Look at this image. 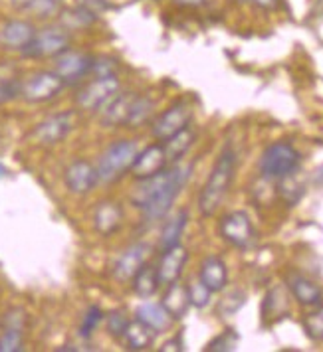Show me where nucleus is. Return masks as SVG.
<instances>
[{"mask_svg":"<svg viewBox=\"0 0 323 352\" xmlns=\"http://www.w3.org/2000/svg\"><path fill=\"white\" fill-rule=\"evenodd\" d=\"M167 166H169V160H167V155H165L163 143L147 144L145 148H139L129 175L135 180H143V178H149V176L159 175Z\"/></svg>","mask_w":323,"mask_h":352,"instance_id":"obj_14","label":"nucleus"},{"mask_svg":"<svg viewBox=\"0 0 323 352\" xmlns=\"http://www.w3.org/2000/svg\"><path fill=\"white\" fill-rule=\"evenodd\" d=\"M131 289L143 301L145 299H153L159 293V289H161V279H159V273H157V265L145 263L139 272L133 275Z\"/></svg>","mask_w":323,"mask_h":352,"instance_id":"obj_25","label":"nucleus"},{"mask_svg":"<svg viewBox=\"0 0 323 352\" xmlns=\"http://www.w3.org/2000/svg\"><path fill=\"white\" fill-rule=\"evenodd\" d=\"M123 224V208L114 200H103L94 210V228L99 236L110 238Z\"/></svg>","mask_w":323,"mask_h":352,"instance_id":"obj_19","label":"nucleus"},{"mask_svg":"<svg viewBox=\"0 0 323 352\" xmlns=\"http://www.w3.org/2000/svg\"><path fill=\"white\" fill-rule=\"evenodd\" d=\"M238 340H240V336L238 333L234 331V329H227V331H222L218 336H214L212 340H210L209 344H207V352H230V351H236V346H238Z\"/></svg>","mask_w":323,"mask_h":352,"instance_id":"obj_35","label":"nucleus"},{"mask_svg":"<svg viewBox=\"0 0 323 352\" xmlns=\"http://www.w3.org/2000/svg\"><path fill=\"white\" fill-rule=\"evenodd\" d=\"M311 182H313L317 188H323V164H320V166L313 170V175H311Z\"/></svg>","mask_w":323,"mask_h":352,"instance_id":"obj_43","label":"nucleus"},{"mask_svg":"<svg viewBox=\"0 0 323 352\" xmlns=\"http://www.w3.org/2000/svg\"><path fill=\"white\" fill-rule=\"evenodd\" d=\"M4 176H8V168L0 162V178H4Z\"/></svg>","mask_w":323,"mask_h":352,"instance_id":"obj_47","label":"nucleus"},{"mask_svg":"<svg viewBox=\"0 0 323 352\" xmlns=\"http://www.w3.org/2000/svg\"><path fill=\"white\" fill-rule=\"evenodd\" d=\"M286 287L290 289L291 297L302 307H317L320 303H323V289L304 273H288Z\"/></svg>","mask_w":323,"mask_h":352,"instance_id":"obj_17","label":"nucleus"},{"mask_svg":"<svg viewBox=\"0 0 323 352\" xmlns=\"http://www.w3.org/2000/svg\"><path fill=\"white\" fill-rule=\"evenodd\" d=\"M304 329L306 335L315 340V342H323V303L317 305L315 311H311L304 319Z\"/></svg>","mask_w":323,"mask_h":352,"instance_id":"obj_37","label":"nucleus"},{"mask_svg":"<svg viewBox=\"0 0 323 352\" xmlns=\"http://www.w3.org/2000/svg\"><path fill=\"white\" fill-rule=\"evenodd\" d=\"M191 121H193V105L187 99H178L169 109H165L159 117L153 119L151 135L157 141H165L178 131L189 127Z\"/></svg>","mask_w":323,"mask_h":352,"instance_id":"obj_9","label":"nucleus"},{"mask_svg":"<svg viewBox=\"0 0 323 352\" xmlns=\"http://www.w3.org/2000/svg\"><path fill=\"white\" fill-rule=\"evenodd\" d=\"M139 144L135 139H119L112 143L97 160L96 168L99 184H115L125 175H129L131 166L137 159Z\"/></svg>","mask_w":323,"mask_h":352,"instance_id":"obj_3","label":"nucleus"},{"mask_svg":"<svg viewBox=\"0 0 323 352\" xmlns=\"http://www.w3.org/2000/svg\"><path fill=\"white\" fill-rule=\"evenodd\" d=\"M135 91H119L117 96L99 111V123L103 129H119L125 127L127 117H129L131 105L135 99Z\"/></svg>","mask_w":323,"mask_h":352,"instance_id":"obj_18","label":"nucleus"},{"mask_svg":"<svg viewBox=\"0 0 323 352\" xmlns=\"http://www.w3.org/2000/svg\"><path fill=\"white\" fill-rule=\"evenodd\" d=\"M119 64L112 56H94L92 64V76L94 78H105V76H117Z\"/></svg>","mask_w":323,"mask_h":352,"instance_id":"obj_40","label":"nucleus"},{"mask_svg":"<svg viewBox=\"0 0 323 352\" xmlns=\"http://www.w3.org/2000/svg\"><path fill=\"white\" fill-rule=\"evenodd\" d=\"M119 91H121V83L117 80V76L94 78L78 89L76 105L83 111L99 113Z\"/></svg>","mask_w":323,"mask_h":352,"instance_id":"obj_6","label":"nucleus"},{"mask_svg":"<svg viewBox=\"0 0 323 352\" xmlns=\"http://www.w3.org/2000/svg\"><path fill=\"white\" fill-rule=\"evenodd\" d=\"M92 64L94 56L70 48L54 58V72L62 78L65 85H80L87 76H92Z\"/></svg>","mask_w":323,"mask_h":352,"instance_id":"obj_11","label":"nucleus"},{"mask_svg":"<svg viewBox=\"0 0 323 352\" xmlns=\"http://www.w3.org/2000/svg\"><path fill=\"white\" fill-rule=\"evenodd\" d=\"M238 2H246V0H238Z\"/></svg>","mask_w":323,"mask_h":352,"instance_id":"obj_48","label":"nucleus"},{"mask_svg":"<svg viewBox=\"0 0 323 352\" xmlns=\"http://www.w3.org/2000/svg\"><path fill=\"white\" fill-rule=\"evenodd\" d=\"M288 313V295L284 287H274L266 293V299L262 303V319L266 322H274L282 319Z\"/></svg>","mask_w":323,"mask_h":352,"instance_id":"obj_28","label":"nucleus"},{"mask_svg":"<svg viewBox=\"0 0 323 352\" xmlns=\"http://www.w3.org/2000/svg\"><path fill=\"white\" fill-rule=\"evenodd\" d=\"M64 87L65 83L54 69H42L22 81L20 97L26 103H46L60 96Z\"/></svg>","mask_w":323,"mask_h":352,"instance_id":"obj_7","label":"nucleus"},{"mask_svg":"<svg viewBox=\"0 0 323 352\" xmlns=\"http://www.w3.org/2000/svg\"><path fill=\"white\" fill-rule=\"evenodd\" d=\"M74 4H80V6H83V8H87V10L96 12L97 16L110 8V2H107V0H74Z\"/></svg>","mask_w":323,"mask_h":352,"instance_id":"obj_41","label":"nucleus"},{"mask_svg":"<svg viewBox=\"0 0 323 352\" xmlns=\"http://www.w3.org/2000/svg\"><path fill=\"white\" fill-rule=\"evenodd\" d=\"M187 261H189V250L183 243H177V245L161 252V259L157 263L161 285H171V283L178 281L185 272Z\"/></svg>","mask_w":323,"mask_h":352,"instance_id":"obj_16","label":"nucleus"},{"mask_svg":"<svg viewBox=\"0 0 323 352\" xmlns=\"http://www.w3.org/2000/svg\"><path fill=\"white\" fill-rule=\"evenodd\" d=\"M175 4L178 6H185V8H198V6H202L207 0H173Z\"/></svg>","mask_w":323,"mask_h":352,"instance_id":"obj_44","label":"nucleus"},{"mask_svg":"<svg viewBox=\"0 0 323 352\" xmlns=\"http://www.w3.org/2000/svg\"><path fill=\"white\" fill-rule=\"evenodd\" d=\"M220 238L236 250H248L254 243V226L244 210L228 212L218 224Z\"/></svg>","mask_w":323,"mask_h":352,"instance_id":"obj_10","label":"nucleus"},{"mask_svg":"<svg viewBox=\"0 0 323 352\" xmlns=\"http://www.w3.org/2000/svg\"><path fill=\"white\" fill-rule=\"evenodd\" d=\"M302 164V153L288 141L268 144L258 160V173L264 180L278 182L286 176L295 175Z\"/></svg>","mask_w":323,"mask_h":352,"instance_id":"obj_4","label":"nucleus"},{"mask_svg":"<svg viewBox=\"0 0 323 352\" xmlns=\"http://www.w3.org/2000/svg\"><path fill=\"white\" fill-rule=\"evenodd\" d=\"M20 89H22V80H18L17 76H2L0 78V105L18 99Z\"/></svg>","mask_w":323,"mask_h":352,"instance_id":"obj_39","label":"nucleus"},{"mask_svg":"<svg viewBox=\"0 0 323 352\" xmlns=\"http://www.w3.org/2000/svg\"><path fill=\"white\" fill-rule=\"evenodd\" d=\"M10 4H12L17 10H28L30 4H32V0H10Z\"/></svg>","mask_w":323,"mask_h":352,"instance_id":"obj_45","label":"nucleus"},{"mask_svg":"<svg viewBox=\"0 0 323 352\" xmlns=\"http://www.w3.org/2000/svg\"><path fill=\"white\" fill-rule=\"evenodd\" d=\"M36 36V26L30 20L14 18L2 24L0 28V46L10 52H22Z\"/></svg>","mask_w":323,"mask_h":352,"instance_id":"obj_15","label":"nucleus"},{"mask_svg":"<svg viewBox=\"0 0 323 352\" xmlns=\"http://www.w3.org/2000/svg\"><path fill=\"white\" fill-rule=\"evenodd\" d=\"M155 338H157V333H155L153 329H149L145 322L135 319L127 324V329H125L121 340L125 342V346H127L129 351L143 352L149 351V349H153Z\"/></svg>","mask_w":323,"mask_h":352,"instance_id":"obj_26","label":"nucleus"},{"mask_svg":"<svg viewBox=\"0 0 323 352\" xmlns=\"http://www.w3.org/2000/svg\"><path fill=\"white\" fill-rule=\"evenodd\" d=\"M78 125L76 111H60L42 119L32 131L34 141L42 146H56L64 143L70 133Z\"/></svg>","mask_w":323,"mask_h":352,"instance_id":"obj_8","label":"nucleus"},{"mask_svg":"<svg viewBox=\"0 0 323 352\" xmlns=\"http://www.w3.org/2000/svg\"><path fill=\"white\" fill-rule=\"evenodd\" d=\"M278 182H280V184H278V194L282 196V200H284L288 206L298 204V202L304 198L306 188H304V184H300V182L295 180V175L286 176V178H282V180H278Z\"/></svg>","mask_w":323,"mask_h":352,"instance_id":"obj_31","label":"nucleus"},{"mask_svg":"<svg viewBox=\"0 0 323 352\" xmlns=\"http://www.w3.org/2000/svg\"><path fill=\"white\" fill-rule=\"evenodd\" d=\"M187 224H189V210H177L175 214L167 216L161 228V234H159V252H165V250L180 243Z\"/></svg>","mask_w":323,"mask_h":352,"instance_id":"obj_23","label":"nucleus"},{"mask_svg":"<svg viewBox=\"0 0 323 352\" xmlns=\"http://www.w3.org/2000/svg\"><path fill=\"white\" fill-rule=\"evenodd\" d=\"M64 184L65 188L76 196H85V194L94 192L99 184L96 164H92L85 159L72 160L64 170Z\"/></svg>","mask_w":323,"mask_h":352,"instance_id":"obj_12","label":"nucleus"},{"mask_svg":"<svg viewBox=\"0 0 323 352\" xmlns=\"http://www.w3.org/2000/svg\"><path fill=\"white\" fill-rule=\"evenodd\" d=\"M153 111H155V99L147 94H137L135 99H133V105H131L129 117H127V123L125 127L127 129H139L147 125L153 117Z\"/></svg>","mask_w":323,"mask_h":352,"instance_id":"obj_29","label":"nucleus"},{"mask_svg":"<svg viewBox=\"0 0 323 352\" xmlns=\"http://www.w3.org/2000/svg\"><path fill=\"white\" fill-rule=\"evenodd\" d=\"M105 317V313L101 311L99 305H90L87 311L83 313V319L80 322V336L81 338H90L97 331V327L101 324V320Z\"/></svg>","mask_w":323,"mask_h":352,"instance_id":"obj_34","label":"nucleus"},{"mask_svg":"<svg viewBox=\"0 0 323 352\" xmlns=\"http://www.w3.org/2000/svg\"><path fill=\"white\" fill-rule=\"evenodd\" d=\"M105 331H107V335L115 338V340H121L123 338V333H125V329H127V324L131 322V319L127 317V313L123 311V309H114V311H110L105 317Z\"/></svg>","mask_w":323,"mask_h":352,"instance_id":"obj_32","label":"nucleus"},{"mask_svg":"<svg viewBox=\"0 0 323 352\" xmlns=\"http://www.w3.org/2000/svg\"><path fill=\"white\" fill-rule=\"evenodd\" d=\"M236 164H238L236 151L230 144H227L220 151L218 159L214 160L209 178H207L202 190L198 194V212L205 218L214 216L218 208L222 206L228 190L232 186L234 175H236Z\"/></svg>","mask_w":323,"mask_h":352,"instance_id":"obj_2","label":"nucleus"},{"mask_svg":"<svg viewBox=\"0 0 323 352\" xmlns=\"http://www.w3.org/2000/svg\"><path fill=\"white\" fill-rule=\"evenodd\" d=\"M256 6L260 8H264V10H270V8H274L275 4H278V0H252Z\"/></svg>","mask_w":323,"mask_h":352,"instance_id":"obj_46","label":"nucleus"},{"mask_svg":"<svg viewBox=\"0 0 323 352\" xmlns=\"http://www.w3.org/2000/svg\"><path fill=\"white\" fill-rule=\"evenodd\" d=\"M151 250L153 248L149 243H145V241H137V243L129 245L121 256L115 259L114 270H112L115 279L121 281V283L131 281L133 275L147 263V259L151 256Z\"/></svg>","mask_w":323,"mask_h":352,"instance_id":"obj_13","label":"nucleus"},{"mask_svg":"<svg viewBox=\"0 0 323 352\" xmlns=\"http://www.w3.org/2000/svg\"><path fill=\"white\" fill-rule=\"evenodd\" d=\"M58 18H60L58 24H62L65 30H70V32H80V30L92 28L99 16H97L96 12H92V10L80 6V4H74V6H70V8H62Z\"/></svg>","mask_w":323,"mask_h":352,"instance_id":"obj_27","label":"nucleus"},{"mask_svg":"<svg viewBox=\"0 0 323 352\" xmlns=\"http://www.w3.org/2000/svg\"><path fill=\"white\" fill-rule=\"evenodd\" d=\"M198 279L212 291V293H222L228 285V267L225 259L218 256H209L202 259Z\"/></svg>","mask_w":323,"mask_h":352,"instance_id":"obj_20","label":"nucleus"},{"mask_svg":"<svg viewBox=\"0 0 323 352\" xmlns=\"http://www.w3.org/2000/svg\"><path fill=\"white\" fill-rule=\"evenodd\" d=\"M161 352H167V351H177V352H183L185 351V340H183V333H178L177 336H173V338H169L165 344H163Z\"/></svg>","mask_w":323,"mask_h":352,"instance_id":"obj_42","label":"nucleus"},{"mask_svg":"<svg viewBox=\"0 0 323 352\" xmlns=\"http://www.w3.org/2000/svg\"><path fill=\"white\" fill-rule=\"evenodd\" d=\"M246 291L242 289H232V291H228L227 295L218 301V313H220V317H232V315H236L240 309L246 303Z\"/></svg>","mask_w":323,"mask_h":352,"instance_id":"obj_33","label":"nucleus"},{"mask_svg":"<svg viewBox=\"0 0 323 352\" xmlns=\"http://www.w3.org/2000/svg\"><path fill=\"white\" fill-rule=\"evenodd\" d=\"M161 305L167 309V313L171 315V319H183L189 313V309H191V299H189L187 283H180V279H178V281L171 283V285H165Z\"/></svg>","mask_w":323,"mask_h":352,"instance_id":"obj_22","label":"nucleus"},{"mask_svg":"<svg viewBox=\"0 0 323 352\" xmlns=\"http://www.w3.org/2000/svg\"><path fill=\"white\" fill-rule=\"evenodd\" d=\"M193 164H185L183 160L169 164L159 175L137 180L135 188L129 194L133 208L141 212L145 222H159L169 216L177 198L189 184L193 176Z\"/></svg>","mask_w":323,"mask_h":352,"instance_id":"obj_1","label":"nucleus"},{"mask_svg":"<svg viewBox=\"0 0 323 352\" xmlns=\"http://www.w3.org/2000/svg\"><path fill=\"white\" fill-rule=\"evenodd\" d=\"M187 289H189V299H191V307L194 309H205L209 307L210 301H212V291H210L200 279H193L187 283Z\"/></svg>","mask_w":323,"mask_h":352,"instance_id":"obj_36","label":"nucleus"},{"mask_svg":"<svg viewBox=\"0 0 323 352\" xmlns=\"http://www.w3.org/2000/svg\"><path fill=\"white\" fill-rule=\"evenodd\" d=\"M194 141H196V131L191 125L175 133L173 137L161 141L169 164H175V162H180V160L185 159L189 155V151L193 148Z\"/></svg>","mask_w":323,"mask_h":352,"instance_id":"obj_24","label":"nucleus"},{"mask_svg":"<svg viewBox=\"0 0 323 352\" xmlns=\"http://www.w3.org/2000/svg\"><path fill=\"white\" fill-rule=\"evenodd\" d=\"M60 10H62V0H32L26 12H32L36 18L48 20L52 16H58Z\"/></svg>","mask_w":323,"mask_h":352,"instance_id":"obj_38","label":"nucleus"},{"mask_svg":"<svg viewBox=\"0 0 323 352\" xmlns=\"http://www.w3.org/2000/svg\"><path fill=\"white\" fill-rule=\"evenodd\" d=\"M24 331L22 327L0 324V352H20L24 349Z\"/></svg>","mask_w":323,"mask_h":352,"instance_id":"obj_30","label":"nucleus"},{"mask_svg":"<svg viewBox=\"0 0 323 352\" xmlns=\"http://www.w3.org/2000/svg\"><path fill=\"white\" fill-rule=\"evenodd\" d=\"M135 319L145 322L147 327L153 329L157 335L167 333L173 327V322H175V320L171 319V315L167 313V309L161 305V301L155 303L151 299H145L143 303L135 309Z\"/></svg>","mask_w":323,"mask_h":352,"instance_id":"obj_21","label":"nucleus"},{"mask_svg":"<svg viewBox=\"0 0 323 352\" xmlns=\"http://www.w3.org/2000/svg\"><path fill=\"white\" fill-rule=\"evenodd\" d=\"M72 48V32L65 30L62 24H48L36 30L34 40L20 54L30 60L58 58L65 50Z\"/></svg>","mask_w":323,"mask_h":352,"instance_id":"obj_5","label":"nucleus"}]
</instances>
